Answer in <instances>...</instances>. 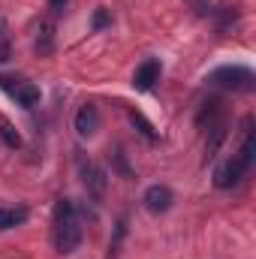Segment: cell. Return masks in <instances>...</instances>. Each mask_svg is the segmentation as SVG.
Here are the masks:
<instances>
[{
	"mask_svg": "<svg viewBox=\"0 0 256 259\" xmlns=\"http://www.w3.org/2000/svg\"><path fill=\"white\" fill-rule=\"evenodd\" d=\"M0 139H3L9 148H18V145H21V136H18V130L12 127L9 121H0Z\"/></svg>",
	"mask_w": 256,
	"mask_h": 259,
	"instance_id": "cell-13",
	"label": "cell"
},
{
	"mask_svg": "<svg viewBox=\"0 0 256 259\" xmlns=\"http://www.w3.org/2000/svg\"><path fill=\"white\" fill-rule=\"evenodd\" d=\"M244 172H247V169H244L235 157H229L223 166L214 169V187H217V190H229V187H235V184L244 178Z\"/></svg>",
	"mask_w": 256,
	"mask_h": 259,
	"instance_id": "cell-6",
	"label": "cell"
},
{
	"mask_svg": "<svg viewBox=\"0 0 256 259\" xmlns=\"http://www.w3.org/2000/svg\"><path fill=\"white\" fill-rule=\"evenodd\" d=\"M64 6H66V0H49V9H52V12H61Z\"/></svg>",
	"mask_w": 256,
	"mask_h": 259,
	"instance_id": "cell-18",
	"label": "cell"
},
{
	"mask_svg": "<svg viewBox=\"0 0 256 259\" xmlns=\"http://www.w3.org/2000/svg\"><path fill=\"white\" fill-rule=\"evenodd\" d=\"M0 42H6V21L0 18Z\"/></svg>",
	"mask_w": 256,
	"mask_h": 259,
	"instance_id": "cell-19",
	"label": "cell"
},
{
	"mask_svg": "<svg viewBox=\"0 0 256 259\" xmlns=\"http://www.w3.org/2000/svg\"><path fill=\"white\" fill-rule=\"evenodd\" d=\"M0 88H3V91H6L18 106H24V109H33V106L39 103V88H36V84H30V81L0 75Z\"/></svg>",
	"mask_w": 256,
	"mask_h": 259,
	"instance_id": "cell-3",
	"label": "cell"
},
{
	"mask_svg": "<svg viewBox=\"0 0 256 259\" xmlns=\"http://www.w3.org/2000/svg\"><path fill=\"white\" fill-rule=\"evenodd\" d=\"M130 118H133V124H139V127H142V133H145L148 139H154V127H151V124H148V121H145V118H142L139 112H133Z\"/></svg>",
	"mask_w": 256,
	"mask_h": 259,
	"instance_id": "cell-15",
	"label": "cell"
},
{
	"mask_svg": "<svg viewBox=\"0 0 256 259\" xmlns=\"http://www.w3.org/2000/svg\"><path fill=\"white\" fill-rule=\"evenodd\" d=\"M81 184H84V190L94 196V199H103L106 196V184H109V178H106V169L103 166H97V163H81Z\"/></svg>",
	"mask_w": 256,
	"mask_h": 259,
	"instance_id": "cell-4",
	"label": "cell"
},
{
	"mask_svg": "<svg viewBox=\"0 0 256 259\" xmlns=\"http://www.w3.org/2000/svg\"><path fill=\"white\" fill-rule=\"evenodd\" d=\"M75 133L81 136V139H91L97 130H100V109L94 106V103H84L78 112H75Z\"/></svg>",
	"mask_w": 256,
	"mask_h": 259,
	"instance_id": "cell-8",
	"label": "cell"
},
{
	"mask_svg": "<svg viewBox=\"0 0 256 259\" xmlns=\"http://www.w3.org/2000/svg\"><path fill=\"white\" fill-rule=\"evenodd\" d=\"M12 58V46H9V39L6 42H0V64H6Z\"/></svg>",
	"mask_w": 256,
	"mask_h": 259,
	"instance_id": "cell-17",
	"label": "cell"
},
{
	"mask_svg": "<svg viewBox=\"0 0 256 259\" xmlns=\"http://www.w3.org/2000/svg\"><path fill=\"white\" fill-rule=\"evenodd\" d=\"M109 21H112V15H109L106 9H97V12H94V27H97V30H100V27H106Z\"/></svg>",
	"mask_w": 256,
	"mask_h": 259,
	"instance_id": "cell-16",
	"label": "cell"
},
{
	"mask_svg": "<svg viewBox=\"0 0 256 259\" xmlns=\"http://www.w3.org/2000/svg\"><path fill=\"white\" fill-rule=\"evenodd\" d=\"M244 169H250L256 160V136H253V121L250 118H244V133H241V145H238V151L232 154Z\"/></svg>",
	"mask_w": 256,
	"mask_h": 259,
	"instance_id": "cell-9",
	"label": "cell"
},
{
	"mask_svg": "<svg viewBox=\"0 0 256 259\" xmlns=\"http://www.w3.org/2000/svg\"><path fill=\"white\" fill-rule=\"evenodd\" d=\"M36 52H39V55H52V52H55V21H52V18H46V21L39 24Z\"/></svg>",
	"mask_w": 256,
	"mask_h": 259,
	"instance_id": "cell-11",
	"label": "cell"
},
{
	"mask_svg": "<svg viewBox=\"0 0 256 259\" xmlns=\"http://www.w3.org/2000/svg\"><path fill=\"white\" fill-rule=\"evenodd\" d=\"M142 202H145V208L151 211V214H166L169 208H172V202H175V193L166 187V184H151L145 196H142Z\"/></svg>",
	"mask_w": 256,
	"mask_h": 259,
	"instance_id": "cell-5",
	"label": "cell"
},
{
	"mask_svg": "<svg viewBox=\"0 0 256 259\" xmlns=\"http://www.w3.org/2000/svg\"><path fill=\"white\" fill-rule=\"evenodd\" d=\"M223 139H226V121L220 118V121H214V124L208 127V142H205V154H208V160L220 151Z\"/></svg>",
	"mask_w": 256,
	"mask_h": 259,
	"instance_id": "cell-10",
	"label": "cell"
},
{
	"mask_svg": "<svg viewBox=\"0 0 256 259\" xmlns=\"http://www.w3.org/2000/svg\"><path fill=\"white\" fill-rule=\"evenodd\" d=\"M232 21H235V9H229V6H220V9H217V27H220V30H226Z\"/></svg>",
	"mask_w": 256,
	"mask_h": 259,
	"instance_id": "cell-14",
	"label": "cell"
},
{
	"mask_svg": "<svg viewBox=\"0 0 256 259\" xmlns=\"http://www.w3.org/2000/svg\"><path fill=\"white\" fill-rule=\"evenodd\" d=\"M208 84L214 88H223V91H241V94H250L256 88V75L253 69L247 66H220L208 75Z\"/></svg>",
	"mask_w": 256,
	"mask_h": 259,
	"instance_id": "cell-2",
	"label": "cell"
},
{
	"mask_svg": "<svg viewBox=\"0 0 256 259\" xmlns=\"http://www.w3.org/2000/svg\"><path fill=\"white\" fill-rule=\"evenodd\" d=\"M81 217L75 211V202L72 199H61L55 205V217H52V244L58 253H72L78 244H81Z\"/></svg>",
	"mask_w": 256,
	"mask_h": 259,
	"instance_id": "cell-1",
	"label": "cell"
},
{
	"mask_svg": "<svg viewBox=\"0 0 256 259\" xmlns=\"http://www.w3.org/2000/svg\"><path fill=\"white\" fill-rule=\"evenodd\" d=\"M24 220H27V208H0V232L21 226Z\"/></svg>",
	"mask_w": 256,
	"mask_h": 259,
	"instance_id": "cell-12",
	"label": "cell"
},
{
	"mask_svg": "<svg viewBox=\"0 0 256 259\" xmlns=\"http://www.w3.org/2000/svg\"><path fill=\"white\" fill-rule=\"evenodd\" d=\"M160 72H163V66L157 58H148L145 64L136 66V72H133V88L136 91H151L157 81H160Z\"/></svg>",
	"mask_w": 256,
	"mask_h": 259,
	"instance_id": "cell-7",
	"label": "cell"
}]
</instances>
